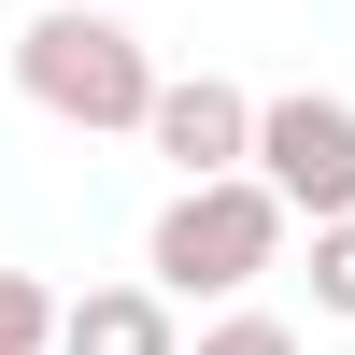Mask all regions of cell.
Listing matches in <instances>:
<instances>
[{"label":"cell","instance_id":"obj_1","mask_svg":"<svg viewBox=\"0 0 355 355\" xmlns=\"http://www.w3.org/2000/svg\"><path fill=\"white\" fill-rule=\"evenodd\" d=\"M284 227H299V199H284L270 171H199V185H171V214L142 227V270H157L171 299H242L284 256Z\"/></svg>","mask_w":355,"mask_h":355},{"label":"cell","instance_id":"obj_2","mask_svg":"<svg viewBox=\"0 0 355 355\" xmlns=\"http://www.w3.org/2000/svg\"><path fill=\"white\" fill-rule=\"evenodd\" d=\"M15 85L57 114V128H85V142H100V128H142L171 71L142 57V28H128V15H100V0H57V15H28Z\"/></svg>","mask_w":355,"mask_h":355},{"label":"cell","instance_id":"obj_3","mask_svg":"<svg viewBox=\"0 0 355 355\" xmlns=\"http://www.w3.org/2000/svg\"><path fill=\"white\" fill-rule=\"evenodd\" d=\"M256 171H270L284 199H299L313 227L355 214V100H327V85H299V100H256Z\"/></svg>","mask_w":355,"mask_h":355},{"label":"cell","instance_id":"obj_4","mask_svg":"<svg viewBox=\"0 0 355 355\" xmlns=\"http://www.w3.org/2000/svg\"><path fill=\"white\" fill-rule=\"evenodd\" d=\"M142 142H157L185 185H199V171H256V100H242L227 71H171L157 114H142Z\"/></svg>","mask_w":355,"mask_h":355},{"label":"cell","instance_id":"obj_5","mask_svg":"<svg viewBox=\"0 0 355 355\" xmlns=\"http://www.w3.org/2000/svg\"><path fill=\"white\" fill-rule=\"evenodd\" d=\"M57 355H185V327H171V284H85L71 327H57Z\"/></svg>","mask_w":355,"mask_h":355},{"label":"cell","instance_id":"obj_6","mask_svg":"<svg viewBox=\"0 0 355 355\" xmlns=\"http://www.w3.org/2000/svg\"><path fill=\"white\" fill-rule=\"evenodd\" d=\"M313 313H327V327H355V214L313 227Z\"/></svg>","mask_w":355,"mask_h":355},{"label":"cell","instance_id":"obj_7","mask_svg":"<svg viewBox=\"0 0 355 355\" xmlns=\"http://www.w3.org/2000/svg\"><path fill=\"white\" fill-rule=\"evenodd\" d=\"M185 355H299V327H284V313H242V299H227V313H214V327H199Z\"/></svg>","mask_w":355,"mask_h":355}]
</instances>
